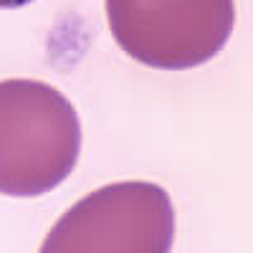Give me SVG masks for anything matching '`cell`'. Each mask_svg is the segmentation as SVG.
<instances>
[{
    "label": "cell",
    "mask_w": 253,
    "mask_h": 253,
    "mask_svg": "<svg viewBox=\"0 0 253 253\" xmlns=\"http://www.w3.org/2000/svg\"><path fill=\"white\" fill-rule=\"evenodd\" d=\"M79 155L81 122L66 94L38 79L0 81V195L51 193Z\"/></svg>",
    "instance_id": "1"
},
{
    "label": "cell",
    "mask_w": 253,
    "mask_h": 253,
    "mask_svg": "<svg viewBox=\"0 0 253 253\" xmlns=\"http://www.w3.org/2000/svg\"><path fill=\"white\" fill-rule=\"evenodd\" d=\"M119 48L152 69L185 71L215 58L236 26V0H107Z\"/></svg>",
    "instance_id": "2"
},
{
    "label": "cell",
    "mask_w": 253,
    "mask_h": 253,
    "mask_svg": "<svg viewBox=\"0 0 253 253\" xmlns=\"http://www.w3.org/2000/svg\"><path fill=\"white\" fill-rule=\"evenodd\" d=\"M175 243V208L167 190L144 182L99 187L58 218L41 253H167Z\"/></svg>",
    "instance_id": "3"
},
{
    "label": "cell",
    "mask_w": 253,
    "mask_h": 253,
    "mask_svg": "<svg viewBox=\"0 0 253 253\" xmlns=\"http://www.w3.org/2000/svg\"><path fill=\"white\" fill-rule=\"evenodd\" d=\"M28 3H33V0H0V8H20Z\"/></svg>",
    "instance_id": "4"
}]
</instances>
